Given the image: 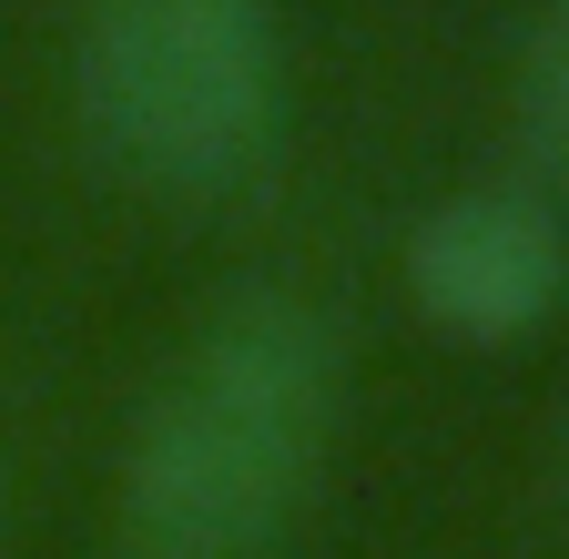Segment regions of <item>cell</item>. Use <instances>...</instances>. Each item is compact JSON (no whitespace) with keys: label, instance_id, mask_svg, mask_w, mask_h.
Listing matches in <instances>:
<instances>
[{"label":"cell","instance_id":"cell-4","mask_svg":"<svg viewBox=\"0 0 569 559\" xmlns=\"http://www.w3.org/2000/svg\"><path fill=\"white\" fill-rule=\"evenodd\" d=\"M509 112H519L529 173L569 183V0H539V21H529V41H519V82H509Z\"/></svg>","mask_w":569,"mask_h":559},{"label":"cell","instance_id":"cell-5","mask_svg":"<svg viewBox=\"0 0 569 559\" xmlns=\"http://www.w3.org/2000/svg\"><path fill=\"white\" fill-rule=\"evenodd\" d=\"M559 478H569V428H559Z\"/></svg>","mask_w":569,"mask_h":559},{"label":"cell","instance_id":"cell-3","mask_svg":"<svg viewBox=\"0 0 569 559\" xmlns=\"http://www.w3.org/2000/svg\"><path fill=\"white\" fill-rule=\"evenodd\" d=\"M397 274H407L417 316L438 336H458V346H519V336L549 326V306L569 286V214L529 173L448 183L438 203H417V224L397 244Z\"/></svg>","mask_w":569,"mask_h":559},{"label":"cell","instance_id":"cell-2","mask_svg":"<svg viewBox=\"0 0 569 559\" xmlns=\"http://www.w3.org/2000/svg\"><path fill=\"white\" fill-rule=\"evenodd\" d=\"M82 143L163 203H224L284 143L274 0H71Z\"/></svg>","mask_w":569,"mask_h":559},{"label":"cell","instance_id":"cell-1","mask_svg":"<svg viewBox=\"0 0 569 559\" xmlns=\"http://www.w3.org/2000/svg\"><path fill=\"white\" fill-rule=\"evenodd\" d=\"M346 438V326L244 286L183 326L112 468V559H274Z\"/></svg>","mask_w":569,"mask_h":559}]
</instances>
